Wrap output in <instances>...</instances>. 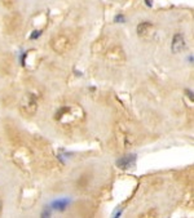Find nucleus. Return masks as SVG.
Returning a JSON list of instances; mask_svg holds the SVG:
<instances>
[{
	"label": "nucleus",
	"mask_w": 194,
	"mask_h": 218,
	"mask_svg": "<svg viewBox=\"0 0 194 218\" xmlns=\"http://www.w3.org/2000/svg\"><path fill=\"white\" fill-rule=\"evenodd\" d=\"M105 58L114 65H123L126 62V53L122 47L111 45L105 53Z\"/></svg>",
	"instance_id": "20e7f679"
},
{
	"label": "nucleus",
	"mask_w": 194,
	"mask_h": 218,
	"mask_svg": "<svg viewBox=\"0 0 194 218\" xmlns=\"http://www.w3.org/2000/svg\"><path fill=\"white\" fill-rule=\"evenodd\" d=\"M79 116H83V111L79 106H65L58 110L56 120H58L63 125H67L79 120Z\"/></svg>",
	"instance_id": "f257e3e1"
},
{
	"label": "nucleus",
	"mask_w": 194,
	"mask_h": 218,
	"mask_svg": "<svg viewBox=\"0 0 194 218\" xmlns=\"http://www.w3.org/2000/svg\"><path fill=\"white\" fill-rule=\"evenodd\" d=\"M13 158H14V161L21 168L27 169L32 164V155H31V152L25 147L17 148L14 151V154H13Z\"/></svg>",
	"instance_id": "39448f33"
},
{
	"label": "nucleus",
	"mask_w": 194,
	"mask_h": 218,
	"mask_svg": "<svg viewBox=\"0 0 194 218\" xmlns=\"http://www.w3.org/2000/svg\"><path fill=\"white\" fill-rule=\"evenodd\" d=\"M73 43L74 41L71 40L70 36L65 34H60L51 40V48L53 52H56L58 54H63L73 48Z\"/></svg>",
	"instance_id": "7ed1b4c3"
},
{
	"label": "nucleus",
	"mask_w": 194,
	"mask_h": 218,
	"mask_svg": "<svg viewBox=\"0 0 194 218\" xmlns=\"http://www.w3.org/2000/svg\"><path fill=\"white\" fill-rule=\"evenodd\" d=\"M136 30H137V35L141 39H145V40L152 39L153 35H154V26H153V23H150V22L138 23Z\"/></svg>",
	"instance_id": "0eeeda50"
},
{
	"label": "nucleus",
	"mask_w": 194,
	"mask_h": 218,
	"mask_svg": "<svg viewBox=\"0 0 194 218\" xmlns=\"http://www.w3.org/2000/svg\"><path fill=\"white\" fill-rule=\"evenodd\" d=\"M171 48H172V52L174 53H180L181 50L185 49V39L181 34H176L172 39V43H171Z\"/></svg>",
	"instance_id": "1a4fd4ad"
},
{
	"label": "nucleus",
	"mask_w": 194,
	"mask_h": 218,
	"mask_svg": "<svg viewBox=\"0 0 194 218\" xmlns=\"http://www.w3.org/2000/svg\"><path fill=\"white\" fill-rule=\"evenodd\" d=\"M116 141L118 143L121 145V148H127L128 146H131V134H128L127 130L119 128L118 125V130H116Z\"/></svg>",
	"instance_id": "6e6552de"
},
{
	"label": "nucleus",
	"mask_w": 194,
	"mask_h": 218,
	"mask_svg": "<svg viewBox=\"0 0 194 218\" xmlns=\"http://www.w3.org/2000/svg\"><path fill=\"white\" fill-rule=\"evenodd\" d=\"M0 3H2V5L8 9V10H13L16 4H17V0H0Z\"/></svg>",
	"instance_id": "9d476101"
},
{
	"label": "nucleus",
	"mask_w": 194,
	"mask_h": 218,
	"mask_svg": "<svg viewBox=\"0 0 194 218\" xmlns=\"http://www.w3.org/2000/svg\"><path fill=\"white\" fill-rule=\"evenodd\" d=\"M19 111L22 115L31 117L38 111V100L32 93H26L19 102Z\"/></svg>",
	"instance_id": "f03ea898"
},
{
	"label": "nucleus",
	"mask_w": 194,
	"mask_h": 218,
	"mask_svg": "<svg viewBox=\"0 0 194 218\" xmlns=\"http://www.w3.org/2000/svg\"><path fill=\"white\" fill-rule=\"evenodd\" d=\"M21 23H22V18L18 13H12L8 14L4 18V29L7 34H14L17 32L21 27Z\"/></svg>",
	"instance_id": "423d86ee"
}]
</instances>
